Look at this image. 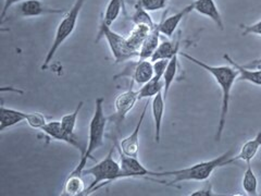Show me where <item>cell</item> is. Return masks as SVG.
Wrapping results in <instances>:
<instances>
[{
    "label": "cell",
    "instance_id": "f546056e",
    "mask_svg": "<svg viewBox=\"0 0 261 196\" xmlns=\"http://www.w3.org/2000/svg\"><path fill=\"white\" fill-rule=\"evenodd\" d=\"M242 35H257L261 37V19L250 26H242Z\"/></svg>",
    "mask_w": 261,
    "mask_h": 196
},
{
    "label": "cell",
    "instance_id": "ba28073f",
    "mask_svg": "<svg viewBox=\"0 0 261 196\" xmlns=\"http://www.w3.org/2000/svg\"><path fill=\"white\" fill-rule=\"evenodd\" d=\"M43 132L49 136L53 140L63 142L68 145H71L76 149L81 156H83L85 151H86V145L82 142L80 138L75 135V133H69L68 131H65L60 121H50L47 122V124L42 129Z\"/></svg>",
    "mask_w": 261,
    "mask_h": 196
},
{
    "label": "cell",
    "instance_id": "cb8c5ba5",
    "mask_svg": "<svg viewBox=\"0 0 261 196\" xmlns=\"http://www.w3.org/2000/svg\"><path fill=\"white\" fill-rule=\"evenodd\" d=\"M151 28L143 26V24H140V26H135V28L132 30V32L129 33V36L127 38V43L130 46V48L134 49L136 53H140V49L145 42V39L148 36L149 32Z\"/></svg>",
    "mask_w": 261,
    "mask_h": 196
},
{
    "label": "cell",
    "instance_id": "7a4b0ae2",
    "mask_svg": "<svg viewBox=\"0 0 261 196\" xmlns=\"http://www.w3.org/2000/svg\"><path fill=\"white\" fill-rule=\"evenodd\" d=\"M234 156V150L231 149L223 153L220 156L205 161H199L193 166L168 171H151L150 177H173L169 182H165L167 185H174L179 182L197 181L203 182L211 177L218 168L231 165V158Z\"/></svg>",
    "mask_w": 261,
    "mask_h": 196
},
{
    "label": "cell",
    "instance_id": "9c48e42d",
    "mask_svg": "<svg viewBox=\"0 0 261 196\" xmlns=\"http://www.w3.org/2000/svg\"><path fill=\"white\" fill-rule=\"evenodd\" d=\"M113 145L118 150L119 154V162L121 166V176L122 179L128 178H143V177H150L151 170L147 169L143 163L138 159V157L127 156V155L122 153L120 150L118 141L114 138Z\"/></svg>",
    "mask_w": 261,
    "mask_h": 196
},
{
    "label": "cell",
    "instance_id": "44dd1931",
    "mask_svg": "<svg viewBox=\"0 0 261 196\" xmlns=\"http://www.w3.org/2000/svg\"><path fill=\"white\" fill-rule=\"evenodd\" d=\"M163 87H165V83H163V77L154 75L153 78L144 84L140 89H138V100H149L159 94L160 92H163Z\"/></svg>",
    "mask_w": 261,
    "mask_h": 196
},
{
    "label": "cell",
    "instance_id": "d6986e66",
    "mask_svg": "<svg viewBox=\"0 0 261 196\" xmlns=\"http://www.w3.org/2000/svg\"><path fill=\"white\" fill-rule=\"evenodd\" d=\"M179 47H181V36H179L178 33V37L175 42H172V40H163V42H161L150 60L152 62L160 59L170 60L174 55L181 53L179 52Z\"/></svg>",
    "mask_w": 261,
    "mask_h": 196
},
{
    "label": "cell",
    "instance_id": "5bb4252c",
    "mask_svg": "<svg viewBox=\"0 0 261 196\" xmlns=\"http://www.w3.org/2000/svg\"><path fill=\"white\" fill-rule=\"evenodd\" d=\"M192 6L193 11H196L203 16H207L219 29H224L221 13H220L218 9L215 0H195V2L192 3Z\"/></svg>",
    "mask_w": 261,
    "mask_h": 196
},
{
    "label": "cell",
    "instance_id": "83f0119b",
    "mask_svg": "<svg viewBox=\"0 0 261 196\" xmlns=\"http://www.w3.org/2000/svg\"><path fill=\"white\" fill-rule=\"evenodd\" d=\"M169 0H138L140 4L146 11L152 12L165 9Z\"/></svg>",
    "mask_w": 261,
    "mask_h": 196
},
{
    "label": "cell",
    "instance_id": "4fadbf2b",
    "mask_svg": "<svg viewBox=\"0 0 261 196\" xmlns=\"http://www.w3.org/2000/svg\"><path fill=\"white\" fill-rule=\"evenodd\" d=\"M193 11V6L192 4H190L189 6H186L183 9L176 11L175 13L171 14L169 16H167V11L166 13L163 14L162 19L160 20L159 24V30L162 35H165L168 38H171L173 35L175 31L177 30L179 23L182 22V20L184 19V16L189 14L190 12Z\"/></svg>",
    "mask_w": 261,
    "mask_h": 196
},
{
    "label": "cell",
    "instance_id": "8992f818",
    "mask_svg": "<svg viewBox=\"0 0 261 196\" xmlns=\"http://www.w3.org/2000/svg\"><path fill=\"white\" fill-rule=\"evenodd\" d=\"M101 37L107 40L110 52L114 60H116V63L129 61L130 59L135 58V57H138V53H136L134 49L130 48V46L128 45L126 37L119 34L117 32H114L111 29V27L102 22L100 23L99 32H98L96 42H98Z\"/></svg>",
    "mask_w": 261,
    "mask_h": 196
},
{
    "label": "cell",
    "instance_id": "ffe728a7",
    "mask_svg": "<svg viewBox=\"0 0 261 196\" xmlns=\"http://www.w3.org/2000/svg\"><path fill=\"white\" fill-rule=\"evenodd\" d=\"M86 191L83 175L71 173L63 184L62 195L67 196H80L84 195Z\"/></svg>",
    "mask_w": 261,
    "mask_h": 196
},
{
    "label": "cell",
    "instance_id": "4316f807",
    "mask_svg": "<svg viewBox=\"0 0 261 196\" xmlns=\"http://www.w3.org/2000/svg\"><path fill=\"white\" fill-rule=\"evenodd\" d=\"M132 21L135 26H140V24H143V26H147L151 29L156 26V24L153 23L149 12L146 11L138 3L135 5V11L132 16Z\"/></svg>",
    "mask_w": 261,
    "mask_h": 196
},
{
    "label": "cell",
    "instance_id": "ac0fdd59",
    "mask_svg": "<svg viewBox=\"0 0 261 196\" xmlns=\"http://www.w3.org/2000/svg\"><path fill=\"white\" fill-rule=\"evenodd\" d=\"M160 30H159V24H156L150 32L148 36L145 39V42L143 43L140 53H138V58L140 59H150L152 55L156 52V49L158 48L160 42Z\"/></svg>",
    "mask_w": 261,
    "mask_h": 196
},
{
    "label": "cell",
    "instance_id": "277c9868",
    "mask_svg": "<svg viewBox=\"0 0 261 196\" xmlns=\"http://www.w3.org/2000/svg\"><path fill=\"white\" fill-rule=\"evenodd\" d=\"M86 0H75L74 4L70 8V10L67 11L63 15L62 20L59 22L58 28L56 30L55 38L53 40V44L49 48V51L45 57V60L42 64V70H46L48 68L49 63H50L54 59L56 53L58 52V49L61 47V45L67 40L75 31L77 21L80 18V13L83 9Z\"/></svg>",
    "mask_w": 261,
    "mask_h": 196
},
{
    "label": "cell",
    "instance_id": "30bf717a",
    "mask_svg": "<svg viewBox=\"0 0 261 196\" xmlns=\"http://www.w3.org/2000/svg\"><path fill=\"white\" fill-rule=\"evenodd\" d=\"M64 12V9L48 7L40 0H24L19 5H16L15 8V13L23 16V18H36V16L48 14H62Z\"/></svg>",
    "mask_w": 261,
    "mask_h": 196
},
{
    "label": "cell",
    "instance_id": "d4e9b609",
    "mask_svg": "<svg viewBox=\"0 0 261 196\" xmlns=\"http://www.w3.org/2000/svg\"><path fill=\"white\" fill-rule=\"evenodd\" d=\"M178 55H174L172 58H171L168 62L167 69L165 71V75H163V83H165V87H163V96L167 100V96L169 94V91L171 86L174 83V80L177 75L178 70Z\"/></svg>",
    "mask_w": 261,
    "mask_h": 196
},
{
    "label": "cell",
    "instance_id": "d6a6232c",
    "mask_svg": "<svg viewBox=\"0 0 261 196\" xmlns=\"http://www.w3.org/2000/svg\"><path fill=\"white\" fill-rule=\"evenodd\" d=\"M243 67L247 68V69H258V68H261V57L258 59H255L252 60L248 63H245V64H242Z\"/></svg>",
    "mask_w": 261,
    "mask_h": 196
},
{
    "label": "cell",
    "instance_id": "52a82bcc",
    "mask_svg": "<svg viewBox=\"0 0 261 196\" xmlns=\"http://www.w3.org/2000/svg\"><path fill=\"white\" fill-rule=\"evenodd\" d=\"M154 76L153 63L150 59H140L136 62H129L123 72L114 77V79L127 77L132 79L133 83L143 86Z\"/></svg>",
    "mask_w": 261,
    "mask_h": 196
},
{
    "label": "cell",
    "instance_id": "6da1fadb",
    "mask_svg": "<svg viewBox=\"0 0 261 196\" xmlns=\"http://www.w3.org/2000/svg\"><path fill=\"white\" fill-rule=\"evenodd\" d=\"M179 55L186 60L198 65L202 70L207 71L215 79L216 83L220 86V89H221V108H220V117L216 133V141H221L223 131L226 125L228 109H230L231 92L236 79H239L240 73L233 65H211L186 53H179Z\"/></svg>",
    "mask_w": 261,
    "mask_h": 196
},
{
    "label": "cell",
    "instance_id": "9a60e30c",
    "mask_svg": "<svg viewBox=\"0 0 261 196\" xmlns=\"http://www.w3.org/2000/svg\"><path fill=\"white\" fill-rule=\"evenodd\" d=\"M165 109H166V98L163 96V92H160L159 94L152 97V101H151V113H152L153 126H154V141H156V143L160 142Z\"/></svg>",
    "mask_w": 261,
    "mask_h": 196
},
{
    "label": "cell",
    "instance_id": "7402d4cb",
    "mask_svg": "<svg viewBox=\"0 0 261 196\" xmlns=\"http://www.w3.org/2000/svg\"><path fill=\"white\" fill-rule=\"evenodd\" d=\"M121 11L125 12V0H109L101 22L111 27L118 20Z\"/></svg>",
    "mask_w": 261,
    "mask_h": 196
},
{
    "label": "cell",
    "instance_id": "f1b7e54d",
    "mask_svg": "<svg viewBox=\"0 0 261 196\" xmlns=\"http://www.w3.org/2000/svg\"><path fill=\"white\" fill-rule=\"evenodd\" d=\"M27 124L32 129H39L42 130L43 127L47 124V120L44 114L39 112H29V116L27 119Z\"/></svg>",
    "mask_w": 261,
    "mask_h": 196
},
{
    "label": "cell",
    "instance_id": "8fae6325",
    "mask_svg": "<svg viewBox=\"0 0 261 196\" xmlns=\"http://www.w3.org/2000/svg\"><path fill=\"white\" fill-rule=\"evenodd\" d=\"M133 85L134 83L132 82V84H130V87L127 89V91L118 95L116 101H114L116 121H117L118 127H120V125L126 118L128 112L134 108L135 104L140 101L138 100V91H135L133 88Z\"/></svg>",
    "mask_w": 261,
    "mask_h": 196
},
{
    "label": "cell",
    "instance_id": "3957f363",
    "mask_svg": "<svg viewBox=\"0 0 261 196\" xmlns=\"http://www.w3.org/2000/svg\"><path fill=\"white\" fill-rule=\"evenodd\" d=\"M103 102L105 100L102 97H98L96 100L95 110L88 127V143L86 145V151L83 156H81L77 166L72 171L73 174L82 175L83 170L86 168L87 161L89 159L94 160L93 154L103 145L106 127L108 122L103 110Z\"/></svg>",
    "mask_w": 261,
    "mask_h": 196
},
{
    "label": "cell",
    "instance_id": "1f68e13d",
    "mask_svg": "<svg viewBox=\"0 0 261 196\" xmlns=\"http://www.w3.org/2000/svg\"><path fill=\"white\" fill-rule=\"evenodd\" d=\"M216 195L214 193V190H212V185L211 184H207L199 190H196L192 193L189 194V196H214Z\"/></svg>",
    "mask_w": 261,
    "mask_h": 196
},
{
    "label": "cell",
    "instance_id": "5b68a950",
    "mask_svg": "<svg viewBox=\"0 0 261 196\" xmlns=\"http://www.w3.org/2000/svg\"><path fill=\"white\" fill-rule=\"evenodd\" d=\"M82 175L91 176L93 178V181L86 189L84 195H89L100 189L105 184L116 182L122 179L120 162L113 158V150H111L107 156L99 162H97L95 166L85 168Z\"/></svg>",
    "mask_w": 261,
    "mask_h": 196
},
{
    "label": "cell",
    "instance_id": "603a6c76",
    "mask_svg": "<svg viewBox=\"0 0 261 196\" xmlns=\"http://www.w3.org/2000/svg\"><path fill=\"white\" fill-rule=\"evenodd\" d=\"M242 187L245 194L248 196L258 195V179L251 163H247L246 169L244 171V176L242 179Z\"/></svg>",
    "mask_w": 261,
    "mask_h": 196
},
{
    "label": "cell",
    "instance_id": "4dcf8cb0",
    "mask_svg": "<svg viewBox=\"0 0 261 196\" xmlns=\"http://www.w3.org/2000/svg\"><path fill=\"white\" fill-rule=\"evenodd\" d=\"M22 2H24V0H4V7H3L2 13H0V21H2V23L5 22L6 16L11 8L15 5H19Z\"/></svg>",
    "mask_w": 261,
    "mask_h": 196
},
{
    "label": "cell",
    "instance_id": "e0dca14e",
    "mask_svg": "<svg viewBox=\"0 0 261 196\" xmlns=\"http://www.w3.org/2000/svg\"><path fill=\"white\" fill-rule=\"evenodd\" d=\"M29 112L16 110L6 107L5 105L0 106V132H4L6 129L12 128L21 122L27 121Z\"/></svg>",
    "mask_w": 261,
    "mask_h": 196
},
{
    "label": "cell",
    "instance_id": "2e32d148",
    "mask_svg": "<svg viewBox=\"0 0 261 196\" xmlns=\"http://www.w3.org/2000/svg\"><path fill=\"white\" fill-rule=\"evenodd\" d=\"M261 149V131L256 134V136L251 140L245 143L239 152L238 155H234L231 158V163L236 161H244L245 163H251L252 159L256 157L259 150Z\"/></svg>",
    "mask_w": 261,
    "mask_h": 196
},
{
    "label": "cell",
    "instance_id": "7c38bea8",
    "mask_svg": "<svg viewBox=\"0 0 261 196\" xmlns=\"http://www.w3.org/2000/svg\"><path fill=\"white\" fill-rule=\"evenodd\" d=\"M147 108H148V105H146L144 107L140 116V119H138L134 130L132 131V133L128 134L126 137H124L120 143L118 142L122 153L127 155V156L138 157V153H140V133H141L144 119L146 117Z\"/></svg>",
    "mask_w": 261,
    "mask_h": 196
},
{
    "label": "cell",
    "instance_id": "484cf974",
    "mask_svg": "<svg viewBox=\"0 0 261 196\" xmlns=\"http://www.w3.org/2000/svg\"><path fill=\"white\" fill-rule=\"evenodd\" d=\"M83 105H84L83 102H80L79 105L76 106V108L74 109V111L65 114V116H63L61 118V120H60L61 126L65 131H68L69 133H74L79 114H80L82 108H83Z\"/></svg>",
    "mask_w": 261,
    "mask_h": 196
}]
</instances>
